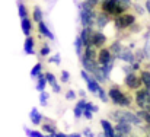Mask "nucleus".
Listing matches in <instances>:
<instances>
[{
	"mask_svg": "<svg viewBox=\"0 0 150 137\" xmlns=\"http://www.w3.org/2000/svg\"><path fill=\"white\" fill-rule=\"evenodd\" d=\"M131 128H133V126L128 123H117V126H115V131L125 137L131 133Z\"/></svg>",
	"mask_w": 150,
	"mask_h": 137,
	"instance_id": "obj_14",
	"label": "nucleus"
},
{
	"mask_svg": "<svg viewBox=\"0 0 150 137\" xmlns=\"http://www.w3.org/2000/svg\"><path fill=\"white\" fill-rule=\"evenodd\" d=\"M92 35H93V31H92V28H83L82 29V32H80V40H82V44L85 48H88V47L92 45Z\"/></svg>",
	"mask_w": 150,
	"mask_h": 137,
	"instance_id": "obj_9",
	"label": "nucleus"
},
{
	"mask_svg": "<svg viewBox=\"0 0 150 137\" xmlns=\"http://www.w3.org/2000/svg\"><path fill=\"white\" fill-rule=\"evenodd\" d=\"M146 10L150 13V0H146Z\"/></svg>",
	"mask_w": 150,
	"mask_h": 137,
	"instance_id": "obj_45",
	"label": "nucleus"
},
{
	"mask_svg": "<svg viewBox=\"0 0 150 137\" xmlns=\"http://www.w3.org/2000/svg\"><path fill=\"white\" fill-rule=\"evenodd\" d=\"M69 137H82V136H80L79 133H73V134H70Z\"/></svg>",
	"mask_w": 150,
	"mask_h": 137,
	"instance_id": "obj_47",
	"label": "nucleus"
},
{
	"mask_svg": "<svg viewBox=\"0 0 150 137\" xmlns=\"http://www.w3.org/2000/svg\"><path fill=\"white\" fill-rule=\"evenodd\" d=\"M76 96H77V95H76V92L73 91V89H70V91L66 92V99H67V101H74Z\"/></svg>",
	"mask_w": 150,
	"mask_h": 137,
	"instance_id": "obj_35",
	"label": "nucleus"
},
{
	"mask_svg": "<svg viewBox=\"0 0 150 137\" xmlns=\"http://www.w3.org/2000/svg\"><path fill=\"white\" fill-rule=\"evenodd\" d=\"M139 75H140V79L143 82V86L150 91V70H142Z\"/></svg>",
	"mask_w": 150,
	"mask_h": 137,
	"instance_id": "obj_21",
	"label": "nucleus"
},
{
	"mask_svg": "<svg viewBox=\"0 0 150 137\" xmlns=\"http://www.w3.org/2000/svg\"><path fill=\"white\" fill-rule=\"evenodd\" d=\"M96 95L99 96V99H100V101H103V102H108V99H109V98H108V93L105 92V89H103V88H100Z\"/></svg>",
	"mask_w": 150,
	"mask_h": 137,
	"instance_id": "obj_33",
	"label": "nucleus"
},
{
	"mask_svg": "<svg viewBox=\"0 0 150 137\" xmlns=\"http://www.w3.org/2000/svg\"><path fill=\"white\" fill-rule=\"evenodd\" d=\"M69 79H70V73L67 70H63L61 72V83H67Z\"/></svg>",
	"mask_w": 150,
	"mask_h": 137,
	"instance_id": "obj_36",
	"label": "nucleus"
},
{
	"mask_svg": "<svg viewBox=\"0 0 150 137\" xmlns=\"http://www.w3.org/2000/svg\"><path fill=\"white\" fill-rule=\"evenodd\" d=\"M50 123H52V120H51ZM50 123L42 126V131H44V133H48V136H55V134H57V130H55V127H54L52 124H50Z\"/></svg>",
	"mask_w": 150,
	"mask_h": 137,
	"instance_id": "obj_26",
	"label": "nucleus"
},
{
	"mask_svg": "<svg viewBox=\"0 0 150 137\" xmlns=\"http://www.w3.org/2000/svg\"><path fill=\"white\" fill-rule=\"evenodd\" d=\"M82 57H86V58H89V60H92V61H96L98 63V53H96V48L93 45L88 47V48H85V53H83V55ZM80 57V58H82Z\"/></svg>",
	"mask_w": 150,
	"mask_h": 137,
	"instance_id": "obj_16",
	"label": "nucleus"
},
{
	"mask_svg": "<svg viewBox=\"0 0 150 137\" xmlns=\"http://www.w3.org/2000/svg\"><path fill=\"white\" fill-rule=\"evenodd\" d=\"M117 3H118L121 7H124L125 10H127V9H130V7H131V4H133V3H131V0H117Z\"/></svg>",
	"mask_w": 150,
	"mask_h": 137,
	"instance_id": "obj_34",
	"label": "nucleus"
},
{
	"mask_svg": "<svg viewBox=\"0 0 150 137\" xmlns=\"http://www.w3.org/2000/svg\"><path fill=\"white\" fill-rule=\"evenodd\" d=\"M18 13H19L21 19H26L28 18V9H26V6L22 1L18 3Z\"/></svg>",
	"mask_w": 150,
	"mask_h": 137,
	"instance_id": "obj_25",
	"label": "nucleus"
},
{
	"mask_svg": "<svg viewBox=\"0 0 150 137\" xmlns=\"http://www.w3.org/2000/svg\"><path fill=\"white\" fill-rule=\"evenodd\" d=\"M50 53H51V50H50V47H42L41 48V51H40V55H42V57H47V55H50Z\"/></svg>",
	"mask_w": 150,
	"mask_h": 137,
	"instance_id": "obj_37",
	"label": "nucleus"
},
{
	"mask_svg": "<svg viewBox=\"0 0 150 137\" xmlns=\"http://www.w3.org/2000/svg\"><path fill=\"white\" fill-rule=\"evenodd\" d=\"M134 7L137 9V12H139V13H142V15L144 13V9H143V7H140V6H137V4H134Z\"/></svg>",
	"mask_w": 150,
	"mask_h": 137,
	"instance_id": "obj_44",
	"label": "nucleus"
},
{
	"mask_svg": "<svg viewBox=\"0 0 150 137\" xmlns=\"http://www.w3.org/2000/svg\"><path fill=\"white\" fill-rule=\"evenodd\" d=\"M105 43H106V35L102 34L100 31H95L93 35H92V45L100 50V48H103Z\"/></svg>",
	"mask_w": 150,
	"mask_h": 137,
	"instance_id": "obj_10",
	"label": "nucleus"
},
{
	"mask_svg": "<svg viewBox=\"0 0 150 137\" xmlns=\"http://www.w3.org/2000/svg\"><path fill=\"white\" fill-rule=\"evenodd\" d=\"M34 21H35L37 23L42 22V10H41L38 6L34 7Z\"/></svg>",
	"mask_w": 150,
	"mask_h": 137,
	"instance_id": "obj_30",
	"label": "nucleus"
},
{
	"mask_svg": "<svg viewBox=\"0 0 150 137\" xmlns=\"http://www.w3.org/2000/svg\"><path fill=\"white\" fill-rule=\"evenodd\" d=\"M21 26H22V32L25 37H29L31 34V29H32V25H31V21L26 18V19H22L21 21Z\"/></svg>",
	"mask_w": 150,
	"mask_h": 137,
	"instance_id": "obj_23",
	"label": "nucleus"
},
{
	"mask_svg": "<svg viewBox=\"0 0 150 137\" xmlns=\"http://www.w3.org/2000/svg\"><path fill=\"white\" fill-rule=\"evenodd\" d=\"M38 80H37V86H35V89L40 92H45V88H47V85H48V82H47V79H45V73H41L38 77H37Z\"/></svg>",
	"mask_w": 150,
	"mask_h": 137,
	"instance_id": "obj_18",
	"label": "nucleus"
},
{
	"mask_svg": "<svg viewBox=\"0 0 150 137\" xmlns=\"http://www.w3.org/2000/svg\"><path fill=\"white\" fill-rule=\"evenodd\" d=\"M115 137H125V136H122V134H120V133H117V134H115Z\"/></svg>",
	"mask_w": 150,
	"mask_h": 137,
	"instance_id": "obj_49",
	"label": "nucleus"
},
{
	"mask_svg": "<svg viewBox=\"0 0 150 137\" xmlns=\"http://www.w3.org/2000/svg\"><path fill=\"white\" fill-rule=\"evenodd\" d=\"M45 79H47L48 85H50L51 88H52V91L55 92V93H58V92H60V86H58V83H57V79H55V76H54L51 72H47V73H45Z\"/></svg>",
	"mask_w": 150,
	"mask_h": 137,
	"instance_id": "obj_17",
	"label": "nucleus"
},
{
	"mask_svg": "<svg viewBox=\"0 0 150 137\" xmlns=\"http://www.w3.org/2000/svg\"><path fill=\"white\" fill-rule=\"evenodd\" d=\"M112 60H114V55L109 51V48H100L98 51V64L99 66H108L112 63Z\"/></svg>",
	"mask_w": 150,
	"mask_h": 137,
	"instance_id": "obj_8",
	"label": "nucleus"
},
{
	"mask_svg": "<svg viewBox=\"0 0 150 137\" xmlns=\"http://www.w3.org/2000/svg\"><path fill=\"white\" fill-rule=\"evenodd\" d=\"M109 21H111V18H109V15H106V13H103V12H100V13H96V18H95V23H96V26L99 28V29H103L108 23H109Z\"/></svg>",
	"mask_w": 150,
	"mask_h": 137,
	"instance_id": "obj_13",
	"label": "nucleus"
},
{
	"mask_svg": "<svg viewBox=\"0 0 150 137\" xmlns=\"http://www.w3.org/2000/svg\"><path fill=\"white\" fill-rule=\"evenodd\" d=\"M85 109H89V111H92V112H98V111H99V108H98V106H95V105H93V104H91V102H88V104H86V108H85Z\"/></svg>",
	"mask_w": 150,
	"mask_h": 137,
	"instance_id": "obj_38",
	"label": "nucleus"
},
{
	"mask_svg": "<svg viewBox=\"0 0 150 137\" xmlns=\"http://www.w3.org/2000/svg\"><path fill=\"white\" fill-rule=\"evenodd\" d=\"M143 50H144V54H146V57H147V58L150 60V40L147 41V43H146V47H144Z\"/></svg>",
	"mask_w": 150,
	"mask_h": 137,
	"instance_id": "obj_40",
	"label": "nucleus"
},
{
	"mask_svg": "<svg viewBox=\"0 0 150 137\" xmlns=\"http://www.w3.org/2000/svg\"><path fill=\"white\" fill-rule=\"evenodd\" d=\"M124 48H122V45H121V43L120 41H114L112 44H111V47H109V51L112 53V55H114V58H117L120 54H121V51H122Z\"/></svg>",
	"mask_w": 150,
	"mask_h": 137,
	"instance_id": "obj_20",
	"label": "nucleus"
},
{
	"mask_svg": "<svg viewBox=\"0 0 150 137\" xmlns=\"http://www.w3.org/2000/svg\"><path fill=\"white\" fill-rule=\"evenodd\" d=\"M25 133H26L28 137H47V136H44L42 133H40L37 130H31V128H25Z\"/></svg>",
	"mask_w": 150,
	"mask_h": 137,
	"instance_id": "obj_31",
	"label": "nucleus"
},
{
	"mask_svg": "<svg viewBox=\"0 0 150 137\" xmlns=\"http://www.w3.org/2000/svg\"><path fill=\"white\" fill-rule=\"evenodd\" d=\"M124 85L127 86V89H131V91H139L142 89V79H140V75H137L136 72H131V73H127L125 77H124Z\"/></svg>",
	"mask_w": 150,
	"mask_h": 137,
	"instance_id": "obj_6",
	"label": "nucleus"
},
{
	"mask_svg": "<svg viewBox=\"0 0 150 137\" xmlns=\"http://www.w3.org/2000/svg\"><path fill=\"white\" fill-rule=\"evenodd\" d=\"M29 118H31V123H32L34 126H38V124H41V121H42V115L40 114V111H38L37 108H32V109H31Z\"/></svg>",
	"mask_w": 150,
	"mask_h": 137,
	"instance_id": "obj_19",
	"label": "nucleus"
},
{
	"mask_svg": "<svg viewBox=\"0 0 150 137\" xmlns=\"http://www.w3.org/2000/svg\"><path fill=\"white\" fill-rule=\"evenodd\" d=\"M108 96L111 99L112 104L115 105H120V106H130L131 102H133V98L130 93H125L120 86L117 85H112L109 89H108Z\"/></svg>",
	"mask_w": 150,
	"mask_h": 137,
	"instance_id": "obj_1",
	"label": "nucleus"
},
{
	"mask_svg": "<svg viewBox=\"0 0 150 137\" xmlns=\"http://www.w3.org/2000/svg\"><path fill=\"white\" fill-rule=\"evenodd\" d=\"M83 134H85V137H95V134L92 133L91 128H85V130H83Z\"/></svg>",
	"mask_w": 150,
	"mask_h": 137,
	"instance_id": "obj_41",
	"label": "nucleus"
},
{
	"mask_svg": "<svg viewBox=\"0 0 150 137\" xmlns=\"http://www.w3.org/2000/svg\"><path fill=\"white\" fill-rule=\"evenodd\" d=\"M99 67H100L102 75H103L105 79L108 80V79H109V75H111V70H112V67H114V63H111V64H108V66H99Z\"/></svg>",
	"mask_w": 150,
	"mask_h": 137,
	"instance_id": "obj_29",
	"label": "nucleus"
},
{
	"mask_svg": "<svg viewBox=\"0 0 150 137\" xmlns=\"http://www.w3.org/2000/svg\"><path fill=\"white\" fill-rule=\"evenodd\" d=\"M23 50H25V54H35V51H34V38H31V37H26V40H25V44H23Z\"/></svg>",
	"mask_w": 150,
	"mask_h": 137,
	"instance_id": "obj_22",
	"label": "nucleus"
},
{
	"mask_svg": "<svg viewBox=\"0 0 150 137\" xmlns=\"http://www.w3.org/2000/svg\"><path fill=\"white\" fill-rule=\"evenodd\" d=\"M85 1H86V3H89L92 7H96V6L99 4V0H85Z\"/></svg>",
	"mask_w": 150,
	"mask_h": 137,
	"instance_id": "obj_43",
	"label": "nucleus"
},
{
	"mask_svg": "<svg viewBox=\"0 0 150 137\" xmlns=\"http://www.w3.org/2000/svg\"><path fill=\"white\" fill-rule=\"evenodd\" d=\"M47 137H55V136H47Z\"/></svg>",
	"mask_w": 150,
	"mask_h": 137,
	"instance_id": "obj_50",
	"label": "nucleus"
},
{
	"mask_svg": "<svg viewBox=\"0 0 150 137\" xmlns=\"http://www.w3.org/2000/svg\"><path fill=\"white\" fill-rule=\"evenodd\" d=\"M100 127H102V133L105 137H115V134H117L115 127L108 120H100Z\"/></svg>",
	"mask_w": 150,
	"mask_h": 137,
	"instance_id": "obj_11",
	"label": "nucleus"
},
{
	"mask_svg": "<svg viewBox=\"0 0 150 137\" xmlns=\"http://www.w3.org/2000/svg\"><path fill=\"white\" fill-rule=\"evenodd\" d=\"M48 99H50V95H48L47 92H41V93H40V104H41L42 106H45V105L48 104Z\"/></svg>",
	"mask_w": 150,
	"mask_h": 137,
	"instance_id": "obj_32",
	"label": "nucleus"
},
{
	"mask_svg": "<svg viewBox=\"0 0 150 137\" xmlns=\"http://www.w3.org/2000/svg\"><path fill=\"white\" fill-rule=\"evenodd\" d=\"M50 63H54V64H60V63H61V61H60V55H58V54H55V55L50 57Z\"/></svg>",
	"mask_w": 150,
	"mask_h": 137,
	"instance_id": "obj_39",
	"label": "nucleus"
},
{
	"mask_svg": "<svg viewBox=\"0 0 150 137\" xmlns=\"http://www.w3.org/2000/svg\"><path fill=\"white\" fill-rule=\"evenodd\" d=\"M79 95H80V96H83V98H85V91H80V92H79Z\"/></svg>",
	"mask_w": 150,
	"mask_h": 137,
	"instance_id": "obj_48",
	"label": "nucleus"
},
{
	"mask_svg": "<svg viewBox=\"0 0 150 137\" xmlns=\"http://www.w3.org/2000/svg\"><path fill=\"white\" fill-rule=\"evenodd\" d=\"M117 58H120V60H124V61H125V63H128L130 66L136 63V54H134L131 50H128V48H124V50L121 51V54H120Z\"/></svg>",
	"mask_w": 150,
	"mask_h": 137,
	"instance_id": "obj_12",
	"label": "nucleus"
},
{
	"mask_svg": "<svg viewBox=\"0 0 150 137\" xmlns=\"http://www.w3.org/2000/svg\"><path fill=\"white\" fill-rule=\"evenodd\" d=\"M134 22H136V16L133 15V13H128V12H125V13H122L121 16H118V18H115L114 19V23H115V28L117 29H125V28H130V26H133L134 25Z\"/></svg>",
	"mask_w": 150,
	"mask_h": 137,
	"instance_id": "obj_5",
	"label": "nucleus"
},
{
	"mask_svg": "<svg viewBox=\"0 0 150 137\" xmlns=\"http://www.w3.org/2000/svg\"><path fill=\"white\" fill-rule=\"evenodd\" d=\"M55 137H69V136H67V134H64V133H57Z\"/></svg>",
	"mask_w": 150,
	"mask_h": 137,
	"instance_id": "obj_46",
	"label": "nucleus"
},
{
	"mask_svg": "<svg viewBox=\"0 0 150 137\" xmlns=\"http://www.w3.org/2000/svg\"><path fill=\"white\" fill-rule=\"evenodd\" d=\"M74 47H76V54H77L79 57H82V55H83V51H85V47H83V44H82L80 37H77V38H76V41H74Z\"/></svg>",
	"mask_w": 150,
	"mask_h": 137,
	"instance_id": "obj_27",
	"label": "nucleus"
},
{
	"mask_svg": "<svg viewBox=\"0 0 150 137\" xmlns=\"http://www.w3.org/2000/svg\"><path fill=\"white\" fill-rule=\"evenodd\" d=\"M92 114H93L92 111H89V109H85V112H83V117H85V118H88V120H91V118H92Z\"/></svg>",
	"mask_w": 150,
	"mask_h": 137,
	"instance_id": "obj_42",
	"label": "nucleus"
},
{
	"mask_svg": "<svg viewBox=\"0 0 150 137\" xmlns=\"http://www.w3.org/2000/svg\"><path fill=\"white\" fill-rule=\"evenodd\" d=\"M134 99H136V104L140 109H150V91L149 89H139L136 91L134 95Z\"/></svg>",
	"mask_w": 150,
	"mask_h": 137,
	"instance_id": "obj_4",
	"label": "nucleus"
},
{
	"mask_svg": "<svg viewBox=\"0 0 150 137\" xmlns=\"http://www.w3.org/2000/svg\"><path fill=\"white\" fill-rule=\"evenodd\" d=\"M111 117L117 121V123H128L131 126H142L143 120L136 114V112H131V111H121V109H117L114 112H111Z\"/></svg>",
	"mask_w": 150,
	"mask_h": 137,
	"instance_id": "obj_2",
	"label": "nucleus"
},
{
	"mask_svg": "<svg viewBox=\"0 0 150 137\" xmlns=\"http://www.w3.org/2000/svg\"><path fill=\"white\" fill-rule=\"evenodd\" d=\"M80 75H82V79H83V80L86 82V85H88V91L96 95L98 91H99L102 86H100L96 80H95V77H93L91 73H88L86 70H82V73H80Z\"/></svg>",
	"mask_w": 150,
	"mask_h": 137,
	"instance_id": "obj_7",
	"label": "nucleus"
},
{
	"mask_svg": "<svg viewBox=\"0 0 150 137\" xmlns=\"http://www.w3.org/2000/svg\"><path fill=\"white\" fill-rule=\"evenodd\" d=\"M38 31H40V32H41V34H42L44 37L50 38L51 41L54 40V35H52V32H51L50 29L47 28V25H45L44 22H40V23H38Z\"/></svg>",
	"mask_w": 150,
	"mask_h": 137,
	"instance_id": "obj_24",
	"label": "nucleus"
},
{
	"mask_svg": "<svg viewBox=\"0 0 150 137\" xmlns=\"http://www.w3.org/2000/svg\"><path fill=\"white\" fill-rule=\"evenodd\" d=\"M100 10H102L103 13H106V15H109V16H115V18H118V16H121L122 13H125V9L121 7V6L117 3V0H103V1L100 3Z\"/></svg>",
	"mask_w": 150,
	"mask_h": 137,
	"instance_id": "obj_3",
	"label": "nucleus"
},
{
	"mask_svg": "<svg viewBox=\"0 0 150 137\" xmlns=\"http://www.w3.org/2000/svg\"><path fill=\"white\" fill-rule=\"evenodd\" d=\"M41 69H42V64H41V63H37V64L31 69V77H32V79H37V77L41 75Z\"/></svg>",
	"mask_w": 150,
	"mask_h": 137,
	"instance_id": "obj_28",
	"label": "nucleus"
},
{
	"mask_svg": "<svg viewBox=\"0 0 150 137\" xmlns=\"http://www.w3.org/2000/svg\"><path fill=\"white\" fill-rule=\"evenodd\" d=\"M86 101H85V98H82L77 104H76V106H74V109H73V114H74V117L76 118H80V117H83V112H85V108H86Z\"/></svg>",
	"mask_w": 150,
	"mask_h": 137,
	"instance_id": "obj_15",
	"label": "nucleus"
}]
</instances>
